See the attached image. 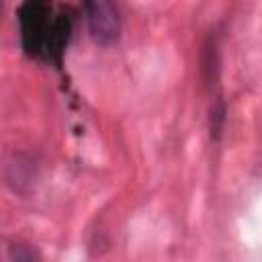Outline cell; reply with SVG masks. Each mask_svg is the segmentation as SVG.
Here are the masks:
<instances>
[{"instance_id":"1","label":"cell","mask_w":262,"mask_h":262,"mask_svg":"<svg viewBox=\"0 0 262 262\" xmlns=\"http://www.w3.org/2000/svg\"><path fill=\"white\" fill-rule=\"evenodd\" d=\"M84 20L98 47H113L121 39V12L115 0H84Z\"/></svg>"},{"instance_id":"2","label":"cell","mask_w":262,"mask_h":262,"mask_svg":"<svg viewBox=\"0 0 262 262\" xmlns=\"http://www.w3.org/2000/svg\"><path fill=\"white\" fill-rule=\"evenodd\" d=\"M41 258V252L33 244L0 235V262H35Z\"/></svg>"},{"instance_id":"3","label":"cell","mask_w":262,"mask_h":262,"mask_svg":"<svg viewBox=\"0 0 262 262\" xmlns=\"http://www.w3.org/2000/svg\"><path fill=\"white\" fill-rule=\"evenodd\" d=\"M2 12H4V0H0V16H2Z\"/></svg>"}]
</instances>
